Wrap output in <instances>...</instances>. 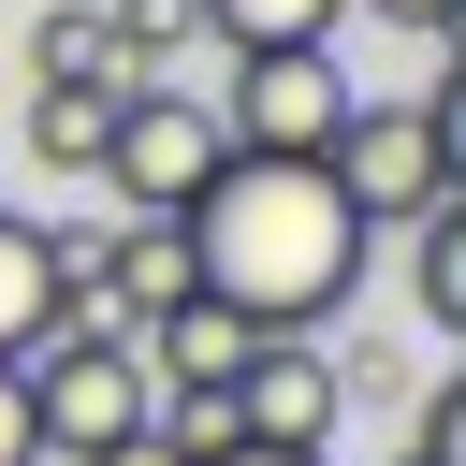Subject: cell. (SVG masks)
<instances>
[{
	"mask_svg": "<svg viewBox=\"0 0 466 466\" xmlns=\"http://www.w3.org/2000/svg\"><path fill=\"white\" fill-rule=\"evenodd\" d=\"M408 233H422V248H408V277H422V320H437V335H466V189H451L437 218H408Z\"/></svg>",
	"mask_w": 466,
	"mask_h": 466,
	"instance_id": "12",
	"label": "cell"
},
{
	"mask_svg": "<svg viewBox=\"0 0 466 466\" xmlns=\"http://www.w3.org/2000/svg\"><path fill=\"white\" fill-rule=\"evenodd\" d=\"M102 44H116V73L146 87L175 44H204V15H189V0H102Z\"/></svg>",
	"mask_w": 466,
	"mask_h": 466,
	"instance_id": "14",
	"label": "cell"
},
{
	"mask_svg": "<svg viewBox=\"0 0 466 466\" xmlns=\"http://www.w3.org/2000/svg\"><path fill=\"white\" fill-rule=\"evenodd\" d=\"M364 15H379V29H422V44H437V29L466 15V0H364Z\"/></svg>",
	"mask_w": 466,
	"mask_h": 466,
	"instance_id": "16",
	"label": "cell"
},
{
	"mask_svg": "<svg viewBox=\"0 0 466 466\" xmlns=\"http://www.w3.org/2000/svg\"><path fill=\"white\" fill-rule=\"evenodd\" d=\"M320 175L350 189V218H364V233L437 218V204L466 189V87H437V102H350V116H335V146H320Z\"/></svg>",
	"mask_w": 466,
	"mask_h": 466,
	"instance_id": "2",
	"label": "cell"
},
{
	"mask_svg": "<svg viewBox=\"0 0 466 466\" xmlns=\"http://www.w3.org/2000/svg\"><path fill=\"white\" fill-rule=\"evenodd\" d=\"M0 466H44V437H29V379L0 364Z\"/></svg>",
	"mask_w": 466,
	"mask_h": 466,
	"instance_id": "15",
	"label": "cell"
},
{
	"mask_svg": "<svg viewBox=\"0 0 466 466\" xmlns=\"http://www.w3.org/2000/svg\"><path fill=\"white\" fill-rule=\"evenodd\" d=\"M58 320H87V291H73V233H44V218L0 204V364H29Z\"/></svg>",
	"mask_w": 466,
	"mask_h": 466,
	"instance_id": "8",
	"label": "cell"
},
{
	"mask_svg": "<svg viewBox=\"0 0 466 466\" xmlns=\"http://www.w3.org/2000/svg\"><path fill=\"white\" fill-rule=\"evenodd\" d=\"M73 291H87V320H160L175 291H189V233L175 218H131V233H73Z\"/></svg>",
	"mask_w": 466,
	"mask_h": 466,
	"instance_id": "7",
	"label": "cell"
},
{
	"mask_svg": "<svg viewBox=\"0 0 466 466\" xmlns=\"http://www.w3.org/2000/svg\"><path fill=\"white\" fill-rule=\"evenodd\" d=\"M73 73H116V44H102V0H58V15H29V87H73Z\"/></svg>",
	"mask_w": 466,
	"mask_h": 466,
	"instance_id": "13",
	"label": "cell"
},
{
	"mask_svg": "<svg viewBox=\"0 0 466 466\" xmlns=\"http://www.w3.org/2000/svg\"><path fill=\"white\" fill-rule=\"evenodd\" d=\"M87 466H175V451H160V437H116V451H87Z\"/></svg>",
	"mask_w": 466,
	"mask_h": 466,
	"instance_id": "18",
	"label": "cell"
},
{
	"mask_svg": "<svg viewBox=\"0 0 466 466\" xmlns=\"http://www.w3.org/2000/svg\"><path fill=\"white\" fill-rule=\"evenodd\" d=\"M131 350H146V379H160V393H233V364H248L262 335H248L218 291H175L160 320H131Z\"/></svg>",
	"mask_w": 466,
	"mask_h": 466,
	"instance_id": "9",
	"label": "cell"
},
{
	"mask_svg": "<svg viewBox=\"0 0 466 466\" xmlns=\"http://www.w3.org/2000/svg\"><path fill=\"white\" fill-rule=\"evenodd\" d=\"M335 408H350V364L306 335H262L233 364V437H262V451H335Z\"/></svg>",
	"mask_w": 466,
	"mask_h": 466,
	"instance_id": "6",
	"label": "cell"
},
{
	"mask_svg": "<svg viewBox=\"0 0 466 466\" xmlns=\"http://www.w3.org/2000/svg\"><path fill=\"white\" fill-rule=\"evenodd\" d=\"M350 102H364V87L335 73V44H262V58H233V87H218L204 116H218L233 160H320Z\"/></svg>",
	"mask_w": 466,
	"mask_h": 466,
	"instance_id": "4",
	"label": "cell"
},
{
	"mask_svg": "<svg viewBox=\"0 0 466 466\" xmlns=\"http://www.w3.org/2000/svg\"><path fill=\"white\" fill-rule=\"evenodd\" d=\"M175 233H189V291H218L248 335H320L364 277V218L320 160H218Z\"/></svg>",
	"mask_w": 466,
	"mask_h": 466,
	"instance_id": "1",
	"label": "cell"
},
{
	"mask_svg": "<svg viewBox=\"0 0 466 466\" xmlns=\"http://www.w3.org/2000/svg\"><path fill=\"white\" fill-rule=\"evenodd\" d=\"M218 466H335V451H262V437H233Z\"/></svg>",
	"mask_w": 466,
	"mask_h": 466,
	"instance_id": "17",
	"label": "cell"
},
{
	"mask_svg": "<svg viewBox=\"0 0 466 466\" xmlns=\"http://www.w3.org/2000/svg\"><path fill=\"white\" fill-rule=\"evenodd\" d=\"M15 379H29V437H44V466H87V451L146 437V408H160V379H146V350H131L116 320H58Z\"/></svg>",
	"mask_w": 466,
	"mask_h": 466,
	"instance_id": "3",
	"label": "cell"
},
{
	"mask_svg": "<svg viewBox=\"0 0 466 466\" xmlns=\"http://www.w3.org/2000/svg\"><path fill=\"white\" fill-rule=\"evenodd\" d=\"M189 15H204V44L262 58V44H335V15H350V0H189Z\"/></svg>",
	"mask_w": 466,
	"mask_h": 466,
	"instance_id": "11",
	"label": "cell"
},
{
	"mask_svg": "<svg viewBox=\"0 0 466 466\" xmlns=\"http://www.w3.org/2000/svg\"><path fill=\"white\" fill-rule=\"evenodd\" d=\"M116 87H131V73H73V87H29V160H44V175H102Z\"/></svg>",
	"mask_w": 466,
	"mask_h": 466,
	"instance_id": "10",
	"label": "cell"
},
{
	"mask_svg": "<svg viewBox=\"0 0 466 466\" xmlns=\"http://www.w3.org/2000/svg\"><path fill=\"white\" fill-rule=\"evenodd\" d=\"M233 146H218V116L189 102V87H116V131H102V189L131 204V218H189L204 204V175H218Z\"/></svg>",
	"mask_w": 466,
	"mask_h": 466,
	"instance_id": "5",
	"label": "cell"
}]
</instances>
